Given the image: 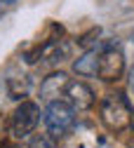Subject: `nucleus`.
I'll return each instance as SVG.
<instances>
[{
	"label": "nucleus",
	"instance_id": "f257e3e1",
	"mask_svg": "<svg viewBox=\"0 0 134 148\" xmlns=\"http://www.w3.org/2000/svg\"><path fill=\"white\" fill-rule=\"evenodd\" d=\"M99 113H101V122L106 125V129L118 132V134L125 132V129H129L132 122H134L132 106L125 99V94H120V92H113V94H106L104 97Z\"/></svg>",
	"mask_w": 134,
	"mask_h": 148
},
{
	"label": "nucleus",
	"instance_id": "f03ea898",
	"mask_svg": "<svg viewBox=\"0 0 134 148\" xmlns=\"http://www.w3.org/2000/svg\"><path fill=\"white\" fill-rule=\"evenodd\" d=\"M99 61H97V78H101L104 82H115L122 78L125 73V54L118 45V40H104L99 47Z\"/></svg>",
	"mask_w": 134,
	"mask_h": 148
},
{
	"label": "nucleus",
	"instance_id": "7ed1b4c3",
	"mask_svg": "<svg viewBox=\"0 0 134 148\" xmlns=\"http://www.w3.org/2000/svg\"><path fill=\"white\" fill-rule=\"evenodd\" d=\"M43 120H45L47 134L56 141V139H64L71 129L75 127V110L64 99H56V101H49L47 103Z\"/></svg>",
	"mask_w": 134,
	"mask_h": 148
},
{
	"label": "nucleus",
	"instance_id": "20e7f679",
	"mask_svg": "<svg viewBox=\"0 0 134 148\" xmlns=\"http://www.w3.org/2000/svg\"><path fill=\"white\" fill-rule=\"evenodd\" d=\"M38 122H40V106L35 101H21L12 113L10 120V132L14 139H26L28 134L35 132Z\"/></svg>",
	"mask_w": 134,
	"mask_h": 148
},
{
	"label": "nucleus",
	"instance_id": "39448f33",
	"mask_svg": "<svg viewBox=\"0 0 134 148\" xmlns=\"http://www.w3.org/2000/svg\"><path fill=\"white\" fill-rule=\"evenodd\" d=\"M31 75H28V71H24L19 64H10L3 73V87L7 92V97L19 101V99H24L28 92H31Z\"/></svg>",
	"mask_w": 134,
	"mask_h": 148
},
{
	"label": "nucleus",
	"instance_id": "423d86ee",
	"mask_svg": "<svg viewBox=\"0 0 134 148\" xmlns=\"http://www.w3.org/2000/svg\"><path fill=\"white\" fill-rule=\"evenodd\" d=\"M64 97H66V103L73 108V110H89L94 106V92L89 85L80 82V80H68L66 89H64Z\"/></svg>",
	"mask_w": 134,
	"mask_h": 148
},
{
	"label": "nucleus",
	"instance_id": "0eeeda50",
	"mask_svg": "<svg viewBox=\"0 0 134 148\" xmlns=\"http://www.w3.org/2000/svg\"><path fill=\"white\" fill-rule=\"evenodd\" d=\"M68 75L66 73H61V71H54V73H49V75L43 80V85H40V99L43 101H56V99H61L64 97V89H66V85H68Z\"/></svg>",
	"mask_w": 134,
	"mask_h": 148
},
{
	"label": "nucleus",
	"instance_id": "6e6552de",
	"mask_svg": "<svg viewBox=\"0 0 134 148\" xmlns=\"http://www.w3.org/2000/svg\"><path fill=\"white\" fill-rule=\"evenodd\" d=\"M97 61H99V49H85L73 61V71L80 78H97Z\"/></svg>",
	"mask_w": 134,
	"mask_h": 148
},
{
	"label": "nucleus",
	"instance_id": "1a4fd4ad",
	"mask_svg": "<svg viewBox=\"0 0 134 148\" xmlns=\"http://www.w3.org/2000/svg\"><path fill=\"white\" fill-rule=\"evenodd\" d=\"M28 148H56V141L49 134H35L28 143Z\"/></svg>",
	"mask_w": 134,
	"mask_h": 148
},
{
	"label": "nucleus",
	"instance_id": "9d476101",
	"mask_svg": "<svg viewBox=\"0 0 134 148\" xmlns=\"http://www.w3.org/2000/svg\"><path fill=\"white\" fill-rule=\"evenodd\" d=\"M10 136H12V132H10V120L0 113V146L10 143Z\"/></svg>",
	"mask_w": 134,
	"mask_h": 148
},
{
	"label": "nucleus",
	"instance_id": "9b49d317",
	"mask_svg": "<svg viewBox=\"0 0 134 148\" xmlns=\"http://www.w3.org/2000/svg\"><path fill=\"white\" fill-rule=\"evenodd\" d=\"M127 87H129V94L134 97V66L127 71Z\"/></svg>",
	"mask_w": 134,
	"mask_h": 148
},
{
	"label": "nucleus",
	"instance_id": "f8f14e48",
	"mask_svg": "<svg viewBox=\"0 0 134 148\" xmlns=\"http://www.w3.org/2000/svg\"><path fill=\"white\" fill-rule=\"evenodd\" d=\"M16 3V0H0V5H3V7H7V5H14Z\"/></svg>",
	"mask_w": 134,
	"mask_h": 148
},
{
	"label": "nucleus",
	"instance_id": "ddd939ff",
	"mask_svg": "<svg viewBox=\"0 0 134 148\" xmlns=\"http://www.w3.org/2000/svg\"><path fill=\"white\" fill-rule=\"evenodd\" d=\"M0 148H21V146H16V143H12V141H10V143H5V146H0Z\"/></svg>",
	"mask_w": 134,
	"mask_h": 148
},
{
	"label": "nucleus",
	"instance_id": "4468645a",
	"mask_svg": "<svg viewBox=\"0 0 134 148\" xmlns=\"http://www.w3.org/2000/svg\"><path fill=\"white\" fill-rule=\"evenodd\" d=\"M3 10H5V7H3V5H0V14H3Z\"/></svg>",
	"mask_w": 134,
	"mask_h": 148
},
{
	"label": "nucleus",
	"instance_id": "2eb2a0df",
	"mask_svg": "<svg viewBox=\"0 0 134 148\" xmlns=\"http://www.w3.org/2000/svg\"><path fill=\"white\" fill-rule=\"evenodd\" d=\"M132 127H134V122H132Z\"/></svg>",
	"mask_w": 134,
	"mask_h": 148
}]
</instances>
